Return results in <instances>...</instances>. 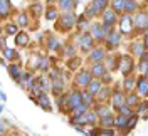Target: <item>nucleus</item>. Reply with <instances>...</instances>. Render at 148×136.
Segmentation results:
<instances>
[{"mask_svg": "<svg viewBox=\"0 0 148 136\" xmlns=\"http://www.w3.org/2000/svg\"><path fill=\"white\" fill-rule=\"evenodd\" d=\"M81 99H83V94H81V92H73V94H69V96H67V106H69V109H74L76 106H79V104H81Z\"/></svg>", "mask_w": 148, "mask_h": 136, "instance_id": "f257e3e1", "label": "nucleus"}, {"mask_svg": "<svg viewBox=\"0 0 148 136\" xmlns=\"http://www.w3.org/2000/svg\"><path fill=\"white\" fill-rule=\"evenodd\" d=\"M120 71H121V74H125V76H128L130 72H131V69H133V62H131V59L130 57H121V61H120Z\"/></svg>", "mask_w": 148, "mask_h": 136, "instance_id": "f03ea898", "label": "nucleus"}, {"mask_svg": "<svg viewBox=\"0 0 148 136\" xmlns=\"http://www.w3.org/2000/svg\"><path fill=\"white\" fill-rule=\"evenodd\" d=\"M135 25H136V29L148 27V14L147 12H140L138 15L135 17Z\"/></svg>", "mask_w": 148, "mask_h": 136, "instance_id": "7ed1b4c3", "label": "nucleus"}, {"mask_svg": "<svg viewBox=\"0 0 148 136\" xmlns=\"http://www.w3.org/2000/svg\"><path fill=\"white\" fill-rule=\"evenodd\" d=\"M74 20H76V17H74L73 14H71V10H69V12H66L64 15H62L61 24H62V27L64 29H71L74 25Z\"/></svg>", "mask_w": 148, "mask_h": 136, "instance_id": "20e7f679", "label": "nucleus"}, {"mask_svg": "<svg viewBox=\"0 0 148 136\" xmlns=\"http://www.w3.org/2000/svg\"><path fill=\"white\" fill-rule=\"evenodd\" d=\"M92 39L94 37L89 36V34H84V36L79 37V45H81V49H84V51H89L92 45Z\"/></svg>", "mask_w": 148, "mask_h": 136, "instance_id": "39448f33", "label": "nucleus"}, {"mask_svg": "<svg viewBox=\"0 0 148 136\" xmlns=\"http://www.w3.org/2000/svg\"><path fill=\"white\" fill-rule=\"evenodd\" d=\"M92 37H94V39H98V40H103V39L106 37V29H104V25L96 24V25L92 27Z\"/></svg>", "mask_w": 148, "mask_h": 136, "instance_id": "423d86ee", "label": "nucleus"}, {"mask_svg": "<svg viewBox=\"0 0 148 136\" xmlns=\"http://www.w3.org/2000/svg\"><path fill=\"white\" fill-rule=\"evenodd\" d=\"M76 82H77L79 86H89V82H91V74L88 72V71H83L81 74H77Z\"/></svg>", "mask_w": 148, "mask_h": 136, "instance_id": "0eeeda50", "label": "nucleus"}, {"mask_svg": "<svg viewBox=\"0 0 148 136\" xmlns=\"http://www.w3.org/2000/svg\"><path fill=\"white\" fill-rule=\"evenodd\" d=\"M131 24H133V18L128 17V15H125V17L121 18V30L125 34H130L131 32Z\"/></svg>", "mask_w": 148, "mask_h": 136, "instance_id": "6e6552de", "label": "nucleus"}, {"mask_svg": "<svg viewBox=\"0 0 148 136\" xmlns=\"http://www.w3.org/2000/svg\"><path fill=\"white\" fill-rule=\"evenodd\" d=\"M138 91L141 96H148V79L147 77H141L138 81Z\"/></svg>", "mask_w": 148, "mask_h": 136, "instance_id": "1a4fd4ad", "label": "nucleus"}, {"mask_svg": "<svg viewBox=\"0 0 148 136\" xmlns=\"http://www.w3.org/2000/svg\"><path fill=\"white\" fill-rule=\"evenodd\" d=\"M123 104H125V96L121 92H114V96H113V106L116 109H120Z\"/></svg>", "mask_w": 148, "mask_h": 136, "instance_id": "9d476101", "label": "nucleus"}, {"mask_svg": "<svg viewBox=\"0 0 148 136\" xmlns=\"http://www.w3.org/2000/svg\"><path fill=\"white\" fill-rule=\"evenodd\" d=\"M120 40H121L120 34H110V36H108V39H106L108 47H116V45L120 44Z\"/></svg>", "mask_w": 148, "mask_h": 136, "instance_id": "9b49d317", "label": "nucleus"}, {"mask_svg": "<svg viewBox=\"0 0 148 136\" xmlns=\"http://www.w3.org/2000/svg\"><path fill=\"white\" fill-rule=\"evenodd\" d=\"M113 12L123 14L125 12V0H113Z\"/></svg>", "mask_w": 148, "mask_h": 136, "instance_id": "f8f14e48", "label": "nucleus"}, {"mask_svg": "<svg viewBox=\"0 0 148 136\" xmlns=\"http://www.w3.org/2000/svg\"><path fill=\"white\" fill-rule=\"evenodd\" d=\"M103 20H104V25H114L116 17H114L113 12H104V14H103Z\"/></svg>", "mask_w": 148, "mask_h": 136, "instance_id": "ddd939ff", "label": "nucleus"}, {"mask_svg": "<svg viewBox=\"0 0 148 136\" xmlns=\"http://www.w3.org/2000/svg\"><path fill=\"white\" fill-rule=\"evenodd\" d=\"M128 121H130V118H126V114H121L120 113V116L114 119V124L118 128H126L128 126Z\"/></svg>", "mask_w": 148, "mask_h": 136, "instance_id": "4468645a", "label": "nucleus"}, {"mask_svg": "<svg viewBox=\"0 0 148 136\" xmlns=\"http://www.w3.org/2000/svg\"><path fill=\"white\" fill-rule=\"evenodd\" d=\"M37 103H39V104H40V106H42V108L44 109H47V111H49V106H51V103H49V98H47L46 94H42V92H40V94H39V101H37Z\"/></svg>", "mask_w": 148, "mask_h": 136, "instance_id": "2eb2a0df", "label": "nucleus"}, {"mask_svg": "<svg viewBox=\"0 0 148 136\" xmlns=\"http://www.w3.org/2000/svg\"><path fill=\"white\" fill-rule=\"evenodd\" d=\"M9 71H10V76L15 79V81H20V77H22V74H20V71H18V67L17 66H10L9 67Z\"/></svg>", "mask_w": 148, "mask_h": 136, "instance_id": "dca6fc26", "label": "nucleus"}, {"mask_svg": "<svg viewBox=\"0 0 148 136\" xmlns=\"http://www.w3.org/2000/svg\"><path fill=\"white\" fill-rule=\"evenodd\" d=\"M15 42H17V45H25L29 42V37L25 32H20V34H17V39H15Z\"/></svg>", "mask_w": 148, "mask_h": 136, "instance_id": "f3484780", "label": "nucleus"}, {"mask_svg": "<svg viewBox=\"0 0 148 136\" xmlns=\"http://www.w3.org/2000/svg\"><path fill=\"white\" fill-rule=\"evenodd\" d=\"M103 57H104V51L103 49H96V51H92V54H91V61H101Z\"/></svg>", "mask_w": 148, "mask_h": 136, "instance_id": "a211bd4d", "label": "nucleus"}, {"mask_svg": "<svg viewBox=\"0 0 148 136\" xmlns=\"http://www.w3.org/2000/svg\"><path fill=\"white\" fill-rule=\"evenodd\" d=\"M135 9H136L135 0H125V12H126V14H131Z\"/></svg>", "mask_w": 148, "mask_h": 136, "instance_id": "6ab92c4d", "label": "nucleus"}, {"mask_svg": "<svg viewBox=\"0 0 148 136\" xmlns=\"http://www.w3.org/2000/svg\"><path fill=\"white\" fill-rule=\"evenodd\" d=\"M59 5H61V9H64L66 12H69V10H73L74 2H73V0H61V2H59Z\"/></svg>", "mask_w": 148, "mask_h": 136, "instance_id": "aec40b11", "label": "nucleus"}, {"mask_svg": "<svg viewBox=\"0 0 148 136\" xmlns=\"http://www.w3.org/2000/svg\"><path fill=\"white\" fill-rule=\"evenodd\" d=\"M10 14V2L9 0H2V17H7Z\"/></svg>", "mask_w": 148, "mask_h": 136, "instance_id": "412c9836", "label": "nucleus"}, {"mask_svg": "<svg viewBox=\"0 0 148 136\" xmlns=\"http://www.w3.org/2000/svg\"><path fill=\"white\" fill-rule=\"evenodd\" d=\"M99 89H101V84H99L98 81L89 82V92H91V94H98V92H99Z\"/></svg>", "mask_w": 148, "mask_h": 136, "instance_id": "4be33fe9", "label": "nucleus"}, {"mask_svg": "<svg viewBox=\"0 0 148 136\" xmlns=\"http://www.w3.org/2000/svg\"><path fill=\"white\" fill-rule=\"evenodd\" d=\"M103 74H104V66L103 64L92 66V76H103Z\"/></svg>", "mask_w": 148, "mask_h": 136, "instance_id": "5701e85b", "label": "nucleus"}, {"mask_svg": "<svg viewBox=\"0 0 148 136\" xmlns=\"http://www.w3.org/2000/svg\"><path fill=\"white\" fill-rule=\"evenodd\" d=\"M92 5L98 10H106V5H108V0H94Z\"/></svg>", "mask_w": 148, "mask_h": 136, "instance_id": "b1692460", "label": "nucleus"}, {"mask_svg": "<svg viewBox=\"0 0 148 136\" xmlns=\"http://www.w3.org/2000/svg\"><path fill=\"white\" fill-rule=\"evenodd\" d=\"M101 124L104 128H106V126H113V124H114V121H113V118H111L110 114H106V116H101Z\"/></svg>", "mask_w": 148, "mask_h": 136, "instance_id": "393cba45", "label": "nucleus"}, {"mask_svg": "<svg viewBox=\"0 0 148 136\" xmlns=\"http://www.w3.org/2000/svg\"><path fill=\"white\" fill-rule=\"evenodd\" d=\"M3 57L5 59H15L17 57V52L14 49H3Z\"/></svg>", "mask_w": 148, "mask_h": 136, "instance_id": "a878e982", "label": "nucleus"}, {"mask_svg": "<svg viewBox=\"0 0 148 136\" xmlns=\"http://www.w3.org/2000/svg\"><path fill=\"white\" fill-rule=\"evenodd\" d=\"M84 118H86V123H88V124H94V123H96V118H98V113H92V114H86Z\"/></svg>", "mask_w": 148, "mask_h": 136, "instance_id": "bb28decb", "label": "nucleus"}, {"mask_svg": "<svg viewBox=\"0 0 148 136\" xmlns=\"http://www.w3.org/2000/svg\"><path fill=\"white\" fill-rule=\"evenodd\" d=\"M133 86H135V79H133V77H128V79L125 81V89L131 91V89H133Z\"/></svg>", "mask_w": 148, "mask_h": 136, "instance_id": "cd10ccee", "label": "nucleus"}, {"mask_svg": "<svg viewBox=\"0 0 148 136\" xmlns=\"http://www.w3.org/2000/svg\"><path fill=\"white\" fill-rule=\"evenodd\" d=\"M98 14V9L94 7V5H91V7H88V10H86V17H94Z\"/></svg>", "mask_w": 148, "mask_h": 136, "instance_id": "c85d7f7f", "label": "nucleus"}, {"mask_svg": "<svg viewBox=\"0 0 148 136\" xmlns=\"http://www.w3.org/2000/svg\"><path fill=\"white\" fill-rule=\"evenodd\" d=\"M27 22H29V18L25 14H20L18 15V25H27Z\"/></svg>", "mask_w": 148, "mask_h": 136, "instance_id": "c756f323", "label": "nucleus"}, {"mask_svg": "<svg viewBox=\"0 0 148 136\" xmlns=\"http://www.w3.org/2000/svg\"><path fill=\"white\" fill-rule=\"evenodd\" d=\"M46 17L47 20H54L56 17H57V12H56L54 9H51V10H47V14H46Z\"/></svg>", "mask_w": 148, "mask_h": 136, "instance_id": "7c9ffc66", "label": "nucleus"}, {"mask_svg": "<svg viewBox=\"0 0 148 136\" xmlns=\"http://www.w3.org/2000/svg\"><path fill=\"white\" fill-rule=\"evenodd\" d=\"M133 51H135L136 55H141L143 54V45L141 44H133Z\"/></svg>", "mask_w": 148, "mask_h": 136, "instance_id": "2f4dec72", "label": "nucleus"}, {"mask_svg": "<svg viewBox=\"0 0 148 136\" xmlns=\"http://www.w3.org/2000/svg\"><path fill=\"white\" fill-rule=\"evenodd\" d=\"M120 113L121 114H126V116L131 114V111H130V104H123V106L120 108Z\"/></svg>", "mask_w": 148, "mask_h": 136, "instance_id": "473e14b6", "label": "nucleus"}, {"mask_svg": "<svg viewBox=\"0 0 148 136\" xmlns=\"http://www.w3.org/2000/svg\"><path fill=\"white\" fill-rule=\"evenodd\" d=\"M126 103H128L130 106H131V104H136V103H138V98H136V96H133V94H130L128 98H126Z\"/></svg>", "mask_w": 148, "mask_h": 136, "instance_id": "72a5a7b5", "label": "nucleus"}, {"mask_svg": "<svg viewBox=\"0 0 148 136\" xmlns=\"http://www.w3.org/2000/svg\"><path fill=\"white\" fill-rule=\"evenodd\" d=\"M57 47H59V42H57V39L52 37V39L49 40V49H57Z\"/></svg>", "mask_w": 148, "mask_h": 136, "instance_id": "f704fd0d", "label": "nucleus"}, {"mask_svg": "<svg viewBox=\"0 0 148 136\" xmlns=\"http://www.w3.org/2000/svg\"><path fill=\"white\" fill-rule=\"evenodd\" d=\"M136 119H138L136 116H131V118H130V121H128V126H126V128H128V129L135 128V124H136Z\"/></svg>", "mask_w": 148, "mask_h": 136, "instance_id": "c9c22d12", "label": "nucleus"}, {"mask_svg": "<svg viewBox=\"0 0 148 136\" xmlns=\"http://www.w3.org/2000/svg\"><path fill=\"white\" fill-rule=\"evenodd\" d=\"M91 92H88V94H83V101H84V104H88V106H89V104H91Z\"/></svg>", "mask_w": 148, "mask_h": 136, "instance_id": "e433bc0d", "label": "nucleus"}, {"mask_svg": "<svg viewBox=\"0 0 148 136\" xmlns=\"http://www.w3.org/2000/svg\"><path fill=\"white\" fill-rule=\"evenodd\" d=\"M7 34H10V36L12 34H17V25H12V24L7 25Z\"/></svg>", "mask_w": 148, "mask_h": 136, "instance_id": "4c0bfd02", "label": "nucleus"}, {"mask_svg": "<svg viewBox=\"0 0 148 136\" xmlns=\"http://www.w3.org/2000/svg\"><path fill=\"white\" fill-rule=\"evenodd\" d=\"M42 71H47V67H49V61L47 59H40V66H39Z\"/></svg>", "mask_w": 148, "mask_h": 136, "instance_id": "58836bf2", "label": "nucleus"}, {"mask_svg": "<svg viewBox=\"0 0 148 136\" xmlns=\"http://www.w3.org/2000/svg\"><path fill=\"white\" fill-rule=\"evenodd\" d=\"M98 114H99V116H106V114H110V109L108 108H99L98 109Z\"/></svg>", "mask_w": 148, "mask_h": 136, "instance_id": "ea45409f", "label": "nucleus"}, {"mask_svg": "<svg viewBox=\"0 0 148 136\" xmlns=\"http://www.w3.org/2000/svg\"><path fill=\"white\" fill-rule=\"evenodd\" d=\"M32 12H34L36 15H40V12H42V5H34V7H32Z\"/></svg>", "mask_w": 148, "mask_h": 136, "instance_id": "a19ab883", "label": "nucleus"}, {"mask_svg": "<svg viewBox=\"0 0 148 136\" xmlns=\"http://www.w3.org/2000/svg\"><path fill=\"white\" fill-rule=\"evenodd\" d=\"M66 51H67V55H69V57H74V55H76V54H74V49H73V47H67Z\"/></svg>", "mask_w": 148, "mask_h": 136, "instance_id": "79ce46f5", "label": "nucleus"}, {"mask_svg": "<svg viewBox=\"0 0 148 136\" xmlns=\"http://www.w3.org/2000/svg\"><path fill=\"white\" fill-rule=\"evenodd\" d=\"M99 92H101V94H99L101 98H108V92H110V91H108V89H106V91H104V89H99Z\"/></svg>", "mask_w": 148, "mask_h": 136, "instance_id": "37998d69", "label": "nucleus"}, {"mask_svg": "<svg viewBox=\"0 0 148 136\" xmlns=\"http://www.w3.org/2000/svg\"><path fill=\"white\" fill-rule=\"evenodd\" d=\"M77 62H79L77 59H74V61H71V66H69V67H71V69H76V67H77L76 64H77Z\"/></svg>", "mask_w": 148, "mask_h": 136, "instance_id": "c03bdc74", "label": "nucleus"}, {"mask_svg": "<svg viewBox=\"0 0 148 136\" xmlns=\"http://www.w3.org/2000/svg\"><path fill=\"white\" fill-rule=\"evenodd\" d=\"M145 47L148 49V32H147V36H145Z\"/></svg>", "mask_w": 148, "mask_h": 136, "instance_id": "a18cd8bd", "label": "nucleus"}, {"mask_svg": "<svg viewBox=\"0 0 148 136\" xmlns=\"http://www.w3.org/2000/svg\"><path fill=\"white\" fill-rule=\"evenodd\" d=\"M147 79H148V71H147Z\"/></svg>", "mask_w": 148, "mask_h": 136, "instance_id": "49530a36", "label": "nucleus"}, {"mask_svg": "<svg viewBox=\"0 0 148 136\" xmlns=\"http://www.w3.org/2000/svg\"><path fill=\"white\" fill-rule=\"evenodd\" d=\"M147 2H148V0H147Z\"/></svg>", "mask_w": 148, "mask_h": 136, "instance_id": "de8ad7c7", "label": "nucleus"}]
</instances>
